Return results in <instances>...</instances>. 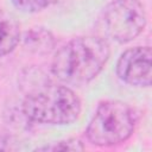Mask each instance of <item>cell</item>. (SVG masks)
I'll list each match as a JSON object with an SVG mask.
<instances>
[{"mask_svg":"<svg viewBox=\"0 0 152 152\" xmlns=\"http://www.w3.org/2000/svg\"><path fill=\"white\" fill-rule=\"evenodd\" d=\"M110 55L106 39L96 36L76 37L57 50L51 62V72L69 86H84L103 69Z\"/></svg>","mask_w":152,"mask_h":152,"instance_id":"1","label":"cell"},{"mask_svg":"<svg viewBox=\"0 0 152 152\" xmlns=\"http://www.w3.org/2000/svg\"><path fill=\"white\" fill-rule=\"evenodd\" d=\"M21 110L33 122L70 125L80 118L82 103L76 93L69 87L45 84L25 96Z\"/></svg>","mask_w":152,"mask_h":152,"instance_id":"2","label":"cell"},{"mask_svg":"<svg viewBox=\"0 0 152 152\" xmlns=\"http://www.w3.org/2000/svg\"><path fill=\"white\" fill-rule=\"evenodd\" d=\"M135 125L137 114L128 103L108 100L97 106L86 134L95 146H114L126 141L133 134Z\"/></svg>","mask_w":152,"mask_h":152,"instance_id":"3","label":"cell"},{"mask_svg":"<svg viewBox=\"0 0 152 152\" xmlns=\"http://www.w3.org/2000/svg\"><path fill=\"white\" fill-rule=\"evenodd\" d=\"M101 23L107 37L124 44L133 40L144 31L147 17L139 0H113L104 7Z\"/></svg>","mask_w":152,"mask_h":152,"instance_id":"4","label":"cell"},{"mask_svg":"<svg viewBox=\"0 0 152 152\" xmlns=\"http://www.w3.org/2000/svg\"><path fill=\"white\" fill-rule=\"evenodd\" d=\"M152 51L150 46H134L122 52L116 62V76L134 87H150L152 80Z\"/></svg>","mask_w":152,"mask_h":152,"instance_id":"5","label":"cell"},{"mask_svg":"<svg viewBox=\"0 0 152 152\" xmlns=\"http://www.w3.org/2000/svg\"><path fill=\"white\" fill-rule=\"evenodd\" d=\"M21 38L20 24L17 18L0 8V57L11 53Z\"/></svg>","mask_w":152,"mask_h":152,"instance_id":"6","label":"cell"},{"mask_svg":"<svg viewBox=\"0 0 152 152\" xmlns=\"http://www.w3.org/2000/svg\"><path fill=\"white\" fill-rule=\"evenodd\" d=\"M53 37L49 31H45L43 28L32 30L26 33L25 37V45L31 51L38 52V53H46L49 52L53 46Z\"/></svg>","mask_w":152,"mask_h":152,"instance_id":"7","label":"cell"},{"mask_svg":"<svg viewBox=\"0 0 152 152\" xmlns=\"http://www.w3.org/2000/svg\"><path fill=\"white\" fill-rule=\"evenodd\" d=\"M15 8L24 13H36L49 7L53 0H12Z\"/></svg>","mask_w":152,"mask_h":152,"instance_id":"8","label":"cell"},{"mask_svg":"<svg viewBox=\"0 0 152 152\" xmlns=\"http://www.w3.org/2000/svg\"><path fill=\"white\" fill-rule=\"evenodd\" d=\"M84 146L78 139H68V140H61L57 142H53L51 145H46L43 147H39L38 150L44 151H82Z\"/></svg>","mask_w":152,"mask_h":152,"instance_id":"9","label":"cell"}]
</instances>
